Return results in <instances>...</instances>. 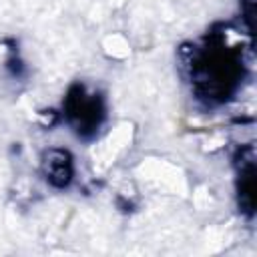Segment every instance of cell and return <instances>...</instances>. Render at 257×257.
Listing matches in <instances>:
<instances>
[{"instance_id":"1","label":"cell","mask_w":257,"mask_h":257,"mask_svg":"<svg viewBox=\"0 0 257 257\" xmlns=\"http://www.w3.org/2000/svg\"><path fill=\"white\" fill-rule=\"evenodd\" d=\"M42 171L50 185L66 187L72 179V159L66 151L50 149L42 157Z\"/></svg>"}]
</instances>
